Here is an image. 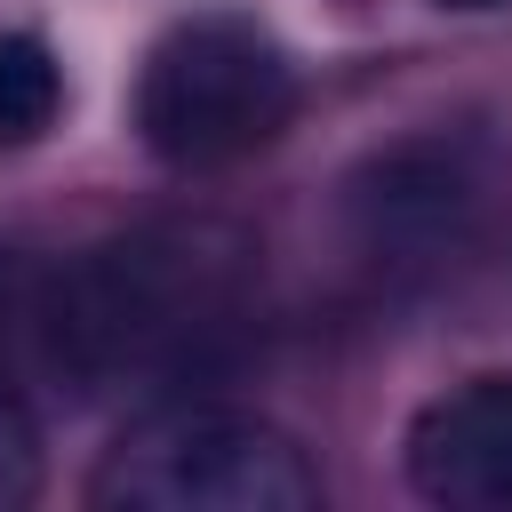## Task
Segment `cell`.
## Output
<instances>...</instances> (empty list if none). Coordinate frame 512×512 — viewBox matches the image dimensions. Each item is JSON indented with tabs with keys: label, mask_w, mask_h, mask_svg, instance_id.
Returning <instances> with one entry per match:
<instances>
[{
	"label": "cell",
	"mask_w": 512,
	"mask_h": 512,
	"mask_svg": "<svg viewBox=\"0 0 512 512\" xmlns=\"http://www.w3.org/2000/svg\"><path fill=\"white\" fill-rule=\"evenodd\" d=\"M32 496H40V424L0 384V512H24Z\"/></svg>",
	"instance_id": "52a82bcc"
},
{
	"label": "cell",
	"mask_w": 512,
	"mask_h": 512,
	"mask_svg": "<svg viewBox=\"0 0 512 512\" xmlns=\"http://www.w3.org/2000/svg\"><path fill=\"white\" fill-rule=\"evenodd\" d=\"M320 496L296 432L216 400L144 408L88 472L96 512H320Z\"/></svg>",
	"instance_id": "7a4b0ae2"
},
{
	"label": "cell",
	"mask_w": 512,
	"mask_h": 512,
	"mask_svg": "<svg viewBox=\"0 0 512 512\" xmlns=\"http://www.w3.org/2000/svg\"><path fill=\"white\" fill-rule=\"evenodd\" d=\"M440 8H504V0H440Z\"/></svg>",
	"instance_id": "ba28073f"
},
{
	"label": "cell",
	"mask_w": 512,
	"mask_h": 512,
	"mask_svg": "<svg viewBox=\"0 0 512 512\" xmlns=\"http://www.w3.org/2000/svg\"><path fill=\"white\" fill-rule=\"evenodd\" d=\"M480 208V176L456 144H400L352 184V232L376 264L448 256Z\"/></svg>",
	"instance_id": "5b68a950"
},
{
	"label": "cell",
	"mask_w": 512,
	"mask_h": 512,
	"mask_svg": "<svg viewBox=\"0 0 512 512\" xmlns=\"http://www.w3.org/2000/svg\"><path fill=\"white\" fill-rule=\"evenodd\" d=\"M64 112V64L40 32H0V152H24Z\"/></svg>",
	"instance_id": "8992f818"
},
{
	"label": "cell",
	"mask_w": 512,
	"mask_h": 512,
	"mask_svg": "<svg viewBox=\"0 0 512 512\" xmlns=\"http://www.w3.org/2000/svg\"><path fill=\"white\" fill-rule=\"evenodd\" d=\"M256 248L216 216H168L80 248L40 288V352L48 368L104 400V392H176L208 376L232 336L248 328Z\"/></svg>",
	"instance_id": "6da1fadb"
},
{
	"label": "cell",
	"mask_w": 512,
	"mask_h": 512,
	"mask_svg": "<svg viewBox=\"0 0 512 512\" xmlns=\"http://www.w3.org/2000/svg\"><path fill=\"white\" fill-rule=\"evenodd\" d=\"M408 488L440 512H512V376H464L416 408Z\"/></svg>",
	"instance_id": "277c9868"
},
{
	"label": "cell",
	"mask_w": 512,
	"mask_h": 512,
	"mask_svg": "<svg viewBox=\"0 0 512 512\" xmlns=\"http://www.w3.org/2000/svg\"><path fill=\"white\" fill-rule=\"evenodd\" d=\"M296 120V64L288 48L232 8L168 24L128 96V128L160 168H232L264 152Z\"/></svg>",
	"instance_id": "3957f363"
}]
</instances>
